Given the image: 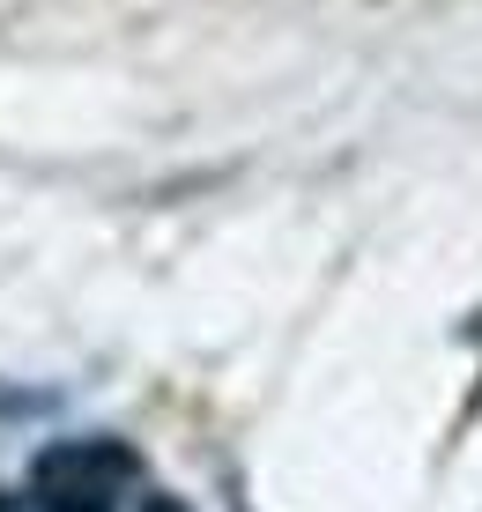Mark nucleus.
I'll return each mask as SVG.
<instances>
[{
    "mask_svg": "<svg viewBox=\"0 0 482 512\" xmlns=\"http://www.w3.org/2000/svg\"><path fill=\"white\" fill-rule=\"evenodd\" d=\"M141 483L134 446L119 438H52L30 461V505L38 512H119Z\"/></svg>",
    "mask_w": 482,
    "mask_h": 512,
    "instance_id": "1",
    "label": "nucleus"
},
{
    "mask_svg": "<svg viewBox=\"0 0 482 512\" xmlns=\"http://www.w3.org/2000/svg\"><path fill=\"white\" fill-rule=\"evenodd\" d=\"M60 401L52 394H38V386H15V379H0V431H23V423H38V416H52Z\"/></svg>",
    "mask_w": 482,
    "mask_h": 512,
    "instance_id": "2",
    "label": "nucleus"
},
{
    "mask_svg": "<svg viewBox=\"0 0 482 512\" xmlns=\"http://www.w3.org/2000/svg\"><path fill=\"white\" fill-rule=\"evenodd\" d=\"M141 512H186L178 498H141Z\"/></svg>",
    "mask_w": 482,
    "mask_h": 512,
    "instance_id": "3",
    "label": "nucleus"
},
{
    "mask_svg": "<svg viewBox=\"0 0 482 512\" xmlns=\"http://www.w3.org/2000/svg\"><path fill=\"white\" fill-rule=\"evenodd\" d=\"M30 8V0H0V23H8V15H23Z\"/></svg>",
    "mask_w": 482,
    "mask_h": 512,
    "instance_id": "4",
    "label": "nucleus"
}]
</instances>
